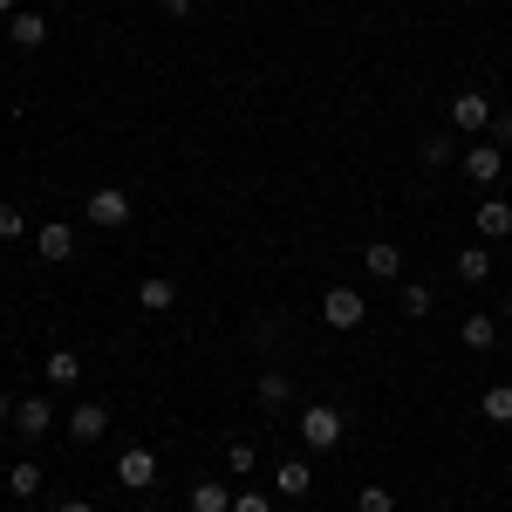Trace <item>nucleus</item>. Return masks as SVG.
<instances>
[{"instance_id": "f257e3e1", "label": "nucleus", "mask_w": 512, "mask_h": 512, "mask_svg": "<svg viewBox=\"0 0 512 512\" xmlns=\"http://www.w3.org/2000/svg\"><path fill=\"white\" fill-rule=\"evenodd\" d=\"M294 431H301V444H308V451H335V444L349 437V417H342L335 403H308V410L294 417Z\"/></svg>"}, {"instance_id": "f03ea898", "label": "nucleus", "mask_w": 512, "mask_h": 512, "mask_svg": "<svg viewBox=\"0 0 512 512\" xmlns=\"http://www.w3.org/2000/svg\"><path fill=\"white\" fill-rule=\"evenodd\" d=\"M82 212H89V226H110V233H117V226H130V192H123V185H96Z\"/></svg>"}, {"instance_id": "7ed1b4c3", "label": "nucleus", "mask_w": 512, "mask_h": 512, "mask_svg": "<svg viewBox=\"0 0 512 512\" xmlns=\"http://www.w3.org/2000/svg\"><path fill=\"white\" fill-rule=\"evenodd\" d=\"M321 321H328V328H362L369 308H362L355 287H328V294H321Z\"/></svg>"}, {"instance_id": "20e7f679", "label": "nucleus", "mask_w": 512, "mask_h": 512, "mask_svg": "<svg viewBox=\"0 0 512 512\" xmlns=\"http://www.w3.org/2000/svg\"><path fill=\"white\" fill-rule=\"evenodd\" d=\"M451 130H465V137H478V130H492V96H478V89H465V96H451Z\"/></svg>"}, {"instance_id": "39448f33", "label": "nucleus", "mask_w": 512, "mask_h": 512, "mask_svg": "<svg viewBox=\"0 0 512 512\" xmlns=\"http://www.w3.org/2000/svg\"><path fill=\"white\" fill-rule=\"evenodd\" d=\"M117 485H130V492L158 485V458H151L144 444H130V451H117Z\"/></svg>"}, {"instance_id": "423d86ee", "label": "nucleus", "mask_w": 512, "mask_h": 512, "mask_svg": "<svg viewBox=\"0 0 512 512\" xmlns=\"http://www.w3.org/2000/svg\"><path fill=\"white\" fill-rule=\"evenodd\" d=\"M362 267L376 280H403V246H396V239H369V246H362Z\"/></svg>"}, {"instance_id": "0eeeda50", "label": "nucleus", "mask_w": 512, "mask_h": 512, "mask_svg": "<svg viewBox=\"0 0 512 512\" xmlns=\"http://www.w3.org/2000/svg\"><path fill=\"white\" fill-rule=\"evenodd\" d=\"M14 431H21V437H48V431H55L48 396H21V403H14Z\"/></svg>"}, {"instance_id": "6e6552de", "label": "nucleus", "mask_w": 512, "mask_h": 512, "mask_svg": "<svg viewBox=\"0 0 512 512\" xmlns=\"http://www.w3.org/2000/svg\"><path fill=\"white\" fill-rule=\"evenodd\" d=\"M62 424H69V437H76V444H96V437L110 431V410H103V403H76Z\"/></svg>"}, {"instance_id": "1a4fd4ad", "label": "nucleus", "mask_w": 512, "mask_h": 512, "mask_svg": "<svg viewBox=\"0 0 512 512\" xmlns=\"http://www.w3.org/2000/svg\"><path fill=\"white\" fill-rule=\"evenodd\" d=\"M458 164H465V178H472V185H492V178L506 171V151H499V144H472Z\"/></svg>"}, {"instance_id": "9d476101", "label": "nucleus", "mask_w": 512, "mask_h": 512, "mask_svg": "<svg viewBox=\"0 0 512 512\" xmlns=\"http://www.w3.org/2000/svg\"><path fill=\"white\" fill-rule=\"evenodd\" d=\"M137 308H144V315H171V308H178V280L151 274L144 287H137Z\"/></svg>"}, {"instance_id": "9b49d317", "label": "nucleus", "mask_w": 512, "mask_h": 512, "mask_svg": "<svg viewBox=\"0 0 512 512\" xmlns=\"http://www.w3.org/2000/svg\"><path fill=\"white\" fill-rule=\"evenodd\" d=\"M274 492L280 499H308V492H315V472H308L301 458H287V465H274Z\"/></svg>"}, {"instance_id": "f8f14e48", "label": "nucleus", "mask_w": 512, "mask_h": 512, "mask_svg": "<svg viewBox=\"0 0 512 512\" xmlns=\"http://www.w3.org/2000/svg\"><path fill=\"white\" fill-rule=\"evenodd\" d=\"M472 219H478V233H485V239H512V205H506V198H478Z\"/></svg>"}, {"instance_id": "ddd939ff", "label": "nucleus", "mask_w": 512, "mask_h": 512, "mask_svg": "<svg viewBox=\"0 0 512 512\" xmlns=\"http://www.w3.org/2000/svg\"><path fill=\"white\" fill-rule=\"evenodd\" d=\"M458 335H465V349H472V355H485L492 342H499V321H492V315H465V321H458Z\"/></svg>"}, {"instance_id": "4468645a", "label": "nucleus", "mask_w": 512, "mask_h": 512, "mask_svg": "<svg viewBox=\"0 0 512 512\" xmlns=\"http://www.w3.org/2000/svg\"><path fill=\"white\" fill-rule=\"evenodd\" d=\"M41 376L55 383V390H76V376H82V362H76V349H55L48 362H41Z\"/></svg>"}, {"instance_id": "2eb2a0df", "label": "nucleus", "mask_w": 512, "mask_h": 512, "mask_svg": "<svg viewBox=\"0 0 512 512\" xmlns=\"http://www.w3.org/2000/svg\"><path fill=\"white\" fill-rule=\"evenodd\" d=\"M7 41H14V48H41V41H48V21H41V14H14V21H7Z\"/></svg>"}, {"instance_id": "dca6fc26", "label": "nucleus", "mask_w": 512, "mask_h": 512, "mask_svg": "<svg viewBox=\"0 0 512 512\" xmlns=\"http://www.w3.org/2000/svg\"><path fill=\"white\" fill-rule=\"evenodd\" d=\"M35 246H41V260H69V253H76V233H69V226H41Z\"/></svg>"}, {"instance_id": "f3484780", "label": "nucleus", "mask_w": 512, "mask_h": 512, "mask_svg": "<svg viewBox=\"0 0 512 512\" xmlns=\"http://www.w3.org/2000/svg\"><path fill=\"white\" fill-rule=\"evenodd\" d=\"M192 512H233V492L219 478H205V485H192Z\"/></svg>"}, {"instance_id": "a211bd4d", "label": "nucleus", "mask_w": 512, "mask_h": 512, "mask_svg": "<svg viewBox=\"0 0 512 512\" xmlns=\"http://www.w3.org/2000/svg\"><path fill=\"white\" fill-rule=\"evenodd\" d=\"M7 492H14V499H35V492H41V465H28V458H21V465L7 472Z\"/></svg>"}, {"instance_id": "6ab92c4d", "label": "nucleus", "mask_w": 512, "mask_h": 512, "mask_svg": "<svg viewBox=\"0 0 512 512\" xmlns=\"http://www.w3.org/2000/svg\"><path fill=\"white\" fill-rule=\"evenodd\" d=\"M287 396H294V383H287V369H267V376H260V403H267V410H280Z\"/></svg>"}, {"instance_id": "aec40b11", "label": "nucleus", "mask_w": 512, "mask_h": 512, "mask_svg": "<svg viewBox=\"0 0 512 512\" xmlns=\"http://www.w3.org/2000/svg\"><path fill=\"white\" fill-rule=\"evenodd\" d=\"M492 274V253H485V246H465V253H458V280H485Z\"/></svg>"}, {"instance_id": "412c9836", "label": "nucleus", "mask_w": 512, "mask_h": 512, "mask_svg": "<svg viewBox=\"0 0 512 512\" xmlns=\"http://www.w3.org/2000/svg\"><path fill=\"white\" fill-rule=\"evenodd\" d=\"M485 417H492V424H512V383H492V390H485Z\"/></svg>"}, {"instance_id": "4be33fe9", "label": "nucleus", "mask_w": 512, "mask_h": 512, "mask_svg": "<svg viewBox=\"0 0 512 512\" xmlns=\"http://www.w3.org/2000/svg\"><path fill=\"white\" fill-rule=\"evenodd\" d=\"M253 465H260V451H253V444L239 437L233 451H226V472H233V478H253Z\"/></svg>"}, {"instance_id": "5701e85b", "label": "nucleus", "mask_w": 512, "mask_h": 512, "mask_svg": "<svg viewBox=\"0 0 512 512\" xmlns=\"http://www.w3.org/2000/svg\"><path fill=\"white\" fill-rule=\"evenodd\" d=\"M355 512H396L390 485H362V492H355Z\"/></svg>"}, {"instance_id": "b1692460", "label": "nucleus", "mask_w": 512, "mask_h": 512, "mask_svg": "<svg viewBox=\"0 0 512 512\" xmlns=\"http://www.w3.org/2000/svg\"><path fill=\"white\" fill-rule=\"evenodd\" d=\"M403 315H431V287H424V280L403 287Z\"/></svg>"}, {"instance_id": "393cba45", "label": "nucleus", "mask_w": 512, "mask_h": 512, "mask_svg": "<svg viewBox=\"0 0 512 512\" xmlns=\"http://www.w3.org/2000/svg\"><path fill=\"white\" fill-rule=\"evenodd\" d=\"M28 233V212L21 205H0V239H21Z\"/></svg>"}, {"instance_id": "a878e982", "label": "nucleus", "mask_w": 512, "mask_h": 512, "mask_svg": "<svg viewBox=\"0 0 512 512\" xmlns=\"http://www.w3.org/2000/svg\"><path fill=\"white\" fill-rule=\"evenodd\" d=\"M458 158V137H431V144H424V164H451Z\"/></svg>"}, {"instance_id": "bb28decb", "label": "nucleus", "mask_w": 512, "mask_h": 512, "mask_svg": "<svg viewBox=\"0 0 512 512\" xmlns=\"http://www.w3.org/2000/svg\"><path fill=\"white\" fill-rule=\"evenodd\" d=\"M233 512H274L267 492H233Z\"/></svg>"}, {"instance_id": "cd10ccee", "label": "nucleus", "mask_w": 512, "mask_h": 512, "mask_svg": "<svg viewBox=\"0 0 512 512\" xmlns=\"http://www.w3.org/2000/svg\"><path fill=\"white\" fill-rule=\"evenodd\" d=\"M492 144H499V151L512 144V110H492Z\"/></svg>"}, {"instance_id": "c85d7f7f", "label": "nucleus", "mask_w": 512, "mask_h": 512, "mask_svg": "<svg viewBox=\"0 0 512 512\" xmlns=\"http://www.w3.org/2000/svg\"><path fill=\"white\" fill-rule=\"evenodd\" d=\"M192 7H198V0H164V14H178V21H185Z\"/></svg>"}, {"instance_id": "c756f323", "label": "nucleus", "mask_w": 512, "mask_h": 512, "mask_svg": "<svg viewBox=\"0 0 512 512\" xmlns=\"http://www.w3.org/2000/svg\"><path fill=\"white\" fill-rule=\"evenodd\" d=\"M62 512H96V506H89V499H69V506H62Z\"/></svg>"}, {"instance_id": "7c9ffc66", "label": "nucleus", "mask_w": 512, "mask_h": 512, "mask_svg": "<svg viewBox=\"0 0 512 512\" xmlns=\"http://www.w3.org/2000/svg\"><path fill=\"white\" fill-rule=\"evenodd\" d=\"M0 417H14V396H7V390H0Z\"/></svg>"}, {"instance_id": "2f4dec72", "label": "nucleus", "mask_w": 512, "mask_h": 512, "mask_svg": "<svg viewBox=\"0 0 512 512\" xmlns=\"http://www.w3.org/2000/svg\"><path fill=\"white\" fill-rule=\"evenodd\" d=\"M0 14H7V21H14V14H21V7H14V0H0Z\"/></svg>"}, {"instance_id": "473e14b6", "label": "nucleus", "mask_w": 512, "mask_h": 512, "mask_svg": "<svg viewBox=\"0 0 512 512\" xmlns=\"http://www.w3.org/2000/svg\"><path fill=\"white\" fill-rule=\"evenodd\" d=\"M506 315H512V301H506Z\"/></svg>"}, {"instance_id": "72a5a7b5", "label": "nucleus", "mask_w": 512, "mask_h": 512, "mask_svg": "<svg viewBox=\"0 0 512 512\" xmlns=\"http://www.w3.org/2000/svg\"><path fill=\"white\" fill-rule=\"evenodd\" d=\"M130 512H144V506H130Z\"/></svg>"}]
</instances>
